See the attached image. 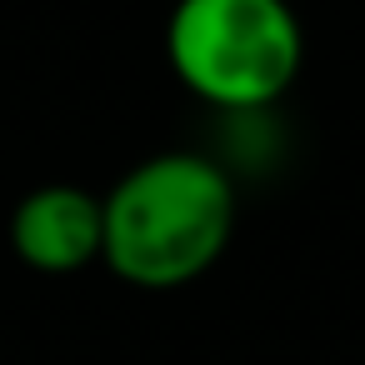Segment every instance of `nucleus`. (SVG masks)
Returning <instances> with one entry per match:
<instances>
[{"label": "nucleus", "mask_w": 365, "mask_h": 365, "mask_svg": "<svg viewBox=\"0 0 365 365\" xmlns=\"http://www.w3.org/2000/svg\"><path fill=\"white\" fill-rule=\"evenodd\" d=\"M106 205L101 260L135 290H180L230 245L235 185L225 165L195 150H160L125 170Z\"/></svg>", "instance_id": "nucleus-1"}, {"label": "nucleus", "mask_w": 365, "mask_h": 365, "mask_svg": "<svg viewBox=\"0 0 365 365\" xmlns=\"http://www.w3.org/2000/svg\"><path fill=\"white\" fill-rule=\"evenodd\" d=\"M165 61L195 101L255 115L295 86L305 31L285 0H175Z\"/></svg>", "instance_id": "nucleus-2"}, {"label": "nucleus", "mask_w": 365, "mask_h": 365, "mask_svg": "<svg viewBox=\"0 0 365 365\" xmlns=\"http://www.w3.org/2000/svg\"><path fill=\"white\" fill-rule=\"evenodd\" d=\"M11 250L41 275H76L106 250V205L81 185H36L11 215Z\"/></svg>", "instance_id": "nucleus-3"}]
</instances>
